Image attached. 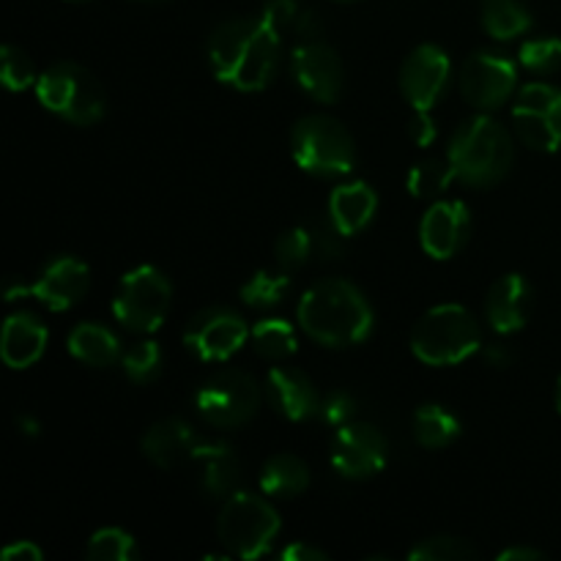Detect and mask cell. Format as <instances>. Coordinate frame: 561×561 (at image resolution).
Segmentation results:
<instances>
[{"mask_svg": "<svg viewBox=\"0 0 561 561\" xmlns=\"http://www.w3.org/2000/svg\"><path fill=\"white\" fill-rule=\"evenodd\" d=\"M279 36L263 16H239L214 27L208 64L214 77L236 91H263L279 66Z\"/></svg>", "mask_w": 561, "mask_h": 561, "instance_id": "cell-1", "label": "cell"}, {"mask_svg": "<svg viewBox=\"0 0 561 561\" xmlns=\"http://www.w3.org/2000/svg\"><path fill=\"white\" fill-rule=\"evenodd\" d=\"M299 327L329 348L359 345L373 332V307L348 279L316 283L299 301Z\"/></svg>", "mask_w": 561, "mask_h": 561, "instance_id": "cell-2", "label": "cell"}, {"mask_svg": "<svg viewBox=\"0 0 561 561\" xmlns=\"http://www.w3.org/2000/svg\"><path fill=\"white\" fill-rule=\"evenodd\" d=\"M447 159L463 184L493 186L513 168V137L493 115L480 113L455 129Z\"/></svg>", "mask_w": 561, "mask_h": 561, "instance_id": "cell-3", "label": "cell"}, {"mask_svg": "<svg viewBox=\"0 0 561 561\" xmlns=\"http://www.w3.org/2000/svg\"><path fill=\"white\" fill-rule=\"evenodd\" d=\"M480 348V323L460 305L433 307L416 321L411 334V351L431 367L460 365Z\"/></svg>", "mask_w": 561, "mask_h": 561, "instance_id": "cell-4", "label": "cell"}, {"mask_svg": "<svg viewBox=\"0 0 561 561\" xmlns=\"http://www.w3.org/2000/svg\"><path fill=\"white\" fill-rule=\"evenodd\" d=\"M36 96L49 113L77 126L96 124L107 113V93L102 82L80 64L69 60L49 66L44 75H38Z\"/></svg>", "mask_w": 561, "mask_h": 561, "instance_id": "cell-5", "label": "cell"}, {"mask_svg": "<svg viewBox=\"0 0 561 561\" xmlns=\"http://www.w3.org/2000/svg\"><path fill=\"white\" fill-rule=\"evenodd\" d=\"M290 151L296 164L312 175L340 179L356 164V146L351 131L329 115H307L290 131Z\"/></svg>", "mask_w": 561, "mask_h": 561, "instance_id": "cell-6", "label": "cell"}, {"mask_svg": "<svg viewBox=\"0 0 561 561\" xmlns=\"http://www.w3.org/2000/svg\"><path fill=\"white\" fill-rule=\"evenodd\" d=\"M279 531V515L266 499L252 493H230L217 518V535L228 553L257 559L268 551Z\"/></svg>", "mask_w": 561, "mask_h": 561, "instance_id": "cell-7", "label": "cell"}, {"mask_svg": "<svg viewBox=\"0 0 561 561\" xmlns=\"http://www.w3.org/2000/svg\"><path fill=\"white\" fill-rule=\"evenodd\" d=\"M173 285L159 268L137 266L135 272L124 274L113 299V312L131 332H157L168 318Z\"/></svg>", "mask_w": 561, "mask_h": 561, "instance_id": "cell-8", "label": "cell"}, {"mask_svg": "<svg viewBox=\"0 0 561 561\" xmlns=\"http://www.w3.org/2000/svg\"><path fill=\"white\" fill-rule=\"evenodd\" d=\"M195 409L208 425L239 427L261 409V383L244 370H219L197 389Z\"/></svg>", "mask_w": 561, "mask_h": 561, "instance_id": "cell-9", "label": "cell"}, {"mask_svg": "<svg viewBox=\"0 0 561 561\" xmlns=\"http://www.w3.org/2000/svg\"><path fill=\"white\" fill-rule=\"evenodd\" d=\"M515 131L535 151H561V88L529 82L513 104Z\"/></svg>", "mask_w": 561, "mask_h": 561, "instance_id": "cell-10", "label": "cell"}, {"mask_svg": "<svg viewBox=\"0 0 561 561\" xmlns=\"http://www.w3.org/2000/svg\"><path fill=\"white\" fill-rule=\"evenodd\" d=\"M518 85V66L502 53H474L460 69V93L480 113L510 102Z\"/></svg>", "mask_w": 561, "mask_h": 561, "instance_id": "cell-11", "label": "cell"}, {"mask_svg": "<svg viewBox=\"0 0 561 561\" xmlns=\"http://www.w3.org/2000/svg\"><path fill=\"white\" fill-rule=\"evenodd\" d=\"M250 329L230 307H208L197 312L184 329V345L203 362H225L241 351Z\"/></svg>", "mask_w": 561, "mask_h": 561, "instance_id": "cell-12", "label": "cell"}, {"mask_svg": "<svg viewBox=\"0 0 561 561\" xmlns=\"http://www.w3.org/2000/svg\"><path fill=\"white\" fill-rule=\"evenodd\" d=\"M332 466L345 480H367L387 466V438L367 422H345L332 436Z\"/></svg>", "mask_w": 561, "mask_h": 561, "instance_id": "cell-13", "label": "cell"}, {"mask_svg": "<svg viewBox=\"0 0 561 561\" xmlns=\"http://www.w3.org/2000/svg\"><path fill=\"white\" fill-rule=\"evenodd\" d=\"M290 66H294L296 82L307 96L323 104L337 102L340 91H343V60L332 44H327L323 38L296 42Z\"/></svg>", "mask_w": 561, "mask_h": 561, "instance_id": "cell-14", "label": "cell"}, {"mask_svg": "<svg viewBox=\"0 0 561 561\" xmlns=\"http://www.w3.org/2000/svg\"><path fill=\"white\" fill-rule=\"evenodd\" d=\"M453 77V60L436 44H420L400 69V91L414 110H433Z\"/></svg>", "mask_w": 561, "mask_h": 561, "instance_id": "cell-15", "label": "cell"}, {"mask_svg": "<svg viewBox=\"0 0 561 561\" xmlns=\"http://www.w3.org/2000/svg\"><path fill=\"white\" fill-rule=\"evenodd\" d=\"M471 233V214L460 201H438L425 211L420 225V241L436 261L458 255Z\"/></svg>", "mask_w": 561, "mask_h": 561, "instance_id": "cell-16", "label": "cell"}, {"mask_svg": "<svg viewBox=\"0 0 561 561\" xmlns=\"http://www.w3.org/2000/svg\"><path fill=\"white\" fill-rule=\"evenodd\" d=\"M88 285H91V272L85 263L71 255H55L44 263L36 283L31 285V294L53 312H64L85 296Z\"/></svg>", "mask_w": 561, "mask_h": 561, "instance_id": "cell-17", "label": "cell"}, {"mask_svg": "<svg viewBox=\"0 0 561 561\" xmlns=\"http://www.w3.org/2000/svg\"><path fill=\"white\" fill-rule=\"evenodd\" d=\"M266 398L277 414L290 422H305L312 416H321V394L310 376L296 367L279 365L268 370L266 378Z\"/></svg>", "mask_w": 561, "mask_h": 561, "instance_id": "cell-18", "label": "cell"}, {"mask_svg": "<svg viewBox=\"0 0 561 561\" xmlns=\"http://www.w3.org/2000/svg\"><path fill=\"white\" fill-rule=\"evenodd\" d=\"M535 305V290L524 274H504L491 285L485 299V316L493 332L513 334L526 327Z\"/></svg>", "mask_w": 561, "mask_h": 561, "instance_id": "cell-19", "label": "cell"}, {"mask_svg": "<svg viewBox=\"0 0 561 561\" xmlns=\"http://www.w3.org/2000/svg\"><path fill=\"white\" fill-rule=\"evenodd\" d=\"M197 444H201V436L192 431L190 422L170 416V420L148 427L146 436H142V453L159 469H175L184 460L195 458Z\"/></svg>", "mask_w": 561, "mask_h": 561, "instance_id": "cell-20", "label": "cell"}, {"mask_svg": "<svg viewBox=\"0 0 561 561\" xmlns=\"http://www.w3.org/2000/svg\"><path fill=\"white\" fill-rule=\"evenodd\" d=\"M47 337V327L33 312H16L3 323L0 356L11 370H25L42 359Z\"/></svg>", "mask_w": 561, "mask_h": 561, "instance_id": "cell-21", "label": "cell"}, {"mask_svg": "<svg viewBox=\"0 0 561 561\" xmlns=\"http://www.w3.org/2000/svg\"><path fill=\"white\" fill-rule=\"evenodd\" d=\"M378 208V195L365 181H351L337 186L329 197V217L343 236H356L373 222Z\"/></svg>", "mask_w": 561, "mask_h": 561, "instance_id": "cell-22", "label": "cell"}, {"mask_svg": "<svg viewBox=\"0 0 561 561\" xmlns=\"http://www.w3.org/2000/svg\"><path fill=\"white\" fill-rule=\"evenodd\" d=\"M203 463V488H206L211 496L228 499L230 493H236L239 485V458H236L233 449L222 442H206L201 438L195 449V458Z\"/></svg>", "mask_w": 561, "mask_h": 561, "instance_id": "cell-23", "label": "cell"}, {"mask_svg": "<svg viewBox=\"0 0 561 561\" xmlns=\"http://www.w3.org/2000/svg\"><path fill=\"white\" fill-rule=\"evenodd\" d=\"M310 485V469L301 458L290 453H279L263 463L261 488L266 496L274 499H294L307 491Z\"/></svg>", "mask_w": 561, "mask_h": 561, "instance_id": "cell-24", "label": "cell"}, {"mask_svg": "<svg viewBox=\"0 0 561 561\" xmlns=\"http://www.w3.org/2000/svg\"><path fill=\"white\" fill-rule=\"evenodd\" d=\"M69 351L75 359L91 367H110L121 359V343L102 323H80L69 334Z\"/></svg>", "mask_w": 561, "mask_h": 561, "instance_id": "cell-25", "label": "cell"}, {"mask_svg": "<svg viewBox=\"0 0 561 561\" xmlns=\"http://www.w3.org/2000/svg\"><path fill=\"white\" fill-rule=\"evenodd\" d=\"M414 438L425 449H444L460 438V420L436 403L422 405L414 414Z\"/></svg>", "mask_w": 561, "mask_h": 561, "instance_id": "cell-26", "label": "cell"}, {"mask_svg": "<svg viewBox=\"0 0 561 561\" xmlns=\"http://www.w3.org/2000/svg\"><path fill=\"white\" fill-rule=\"evenodd\" d=\"M482 25L493 38L524 36L531 27V14L524 0H482Z\"/></svg>", "mask_w": 561, "mask_h": 561, "instance_id": "cell-27", "label": "cell"}, {"mask_svg": "<svg viewBox=\"0 0 561 561\" xmlns=\"http://www.w3.org/2000/svg\"><path fill=\"white\" fill-rule=\"evenodd\" d=\"M250 337L257 354L268 362L290 359L296 354V348H299L296 329L285 318H263V321H257L252 327Z\"/></svg>", "mask_w": 561, "mask_h": 561, "instance_id": "cell-28", "label": "cell"}, {"mask_svg": "<svg viewBox=\"0 0 561 561\" xmlns=\"http://www.w3.org/2000/svg\"><path fill=\"white\" fill-rule=\"evenodd\" d=\"M290 272L277 266V272H255L244 285H241V301L255 310H266V307H274L283 301V296L288 294L290 288Z\"/></svg>", "mask_w": 561, "mask_h": 561, "instance_id": "cell-29", "label": "cell"}, {"mask_svg": "<svg viewBox=\"0 0 561 561\" xmlns=\"http://www.w3.org/2000/svg\"><path fill=\"white\" fill-rule=\"evenodd\" d=\"M455 179H458V175H455L453 162H449L447 157L444 159L436 157V159H425V162L414 164L405 186H409V192L414 197H436L442 195Z\"/></svg>", "mask_w": 561, "mask_h": 561, "instance_id": "cell-30", "label": "cell"}, {"mask_svg": "<svg viewBox=\"0 0 561 561\" xmlns=\"http://www.w3.org/2000/svg\"><path fill=\"white\" fill-rule=\"evenodd\" d=\"M85 557L91 561H137L140 551H137V542L129 531L118 529V526H107V529H99L91 537Z\"/></svg>", "mask_w": 561, "mask_h": 561, "instance_id": "cell-31", "label": "cell"}, {"mask_svg": "<svg viewBox=\"0 0 561 561\" xmlns=\"http://www.w3.org/2000/svg\"><path fill=\"white\" fill-rule=\"evenodd\" d=\"M121 365H124V373L137 383H148L159 376L162 370V348H159L153 340H140L131 348L124 351L121 356Z\"/></svg>", "mask_w": 561, "mask_h": 561, "instance_id": "cell-32", "label": "cell"}, {"mask_svg": "<svg viewBox=\"0 0 561 561\" xmlns=\"http://www.w3.org/2000/svg\"><path fill=\"white\" fill-rule=\"evenodd\" d=\"M274 257H277V266L285 268V272H296V268L316 261V257H312V239L307 225L285 230L277 239V244H274Z\"/></svg>", "mask_w": 561, "mask_h": 561, "instance_id": "cell-33", "label": "cell"}, {"mask_svg": "<svg viewBox=\"0 0 561 561\" xmlns=\"http://www.w3.org/2000/svg\"><path fill=\"white\" fill-rule=\"evenodd\" d=\"M477 551L474 546H469L460 537H427L420 546H414L409 551L411 561H469L474 559Z\"/></svg>", "mask_w": 561, "mask_h": 561, "instance_id": "cell-34", "label": "cell"}, {"mask_svg": "<svg viewBox=\"0 0 561 561\" xmlns=\"http://www.w3.org/2000/svg\"><path fill=\"white\" fill-rule=\"evenodd\" d=\"M520 66L529 69L531 75H553L561 69V38L540 36L529 38L520 47Z\"/></svg>", "mask_w": 561, "mask_h": 561, "instance_id": "cell-35", "label": "cell"}, {"mask_svg": "<svg viewBox=\"0 0 561 561\" xmlns=\"http://www.w3.org/2000/svg\"><path fill=\"white\" fill-rule=\"evenodd\" d=\"M0 71H3V82L9 91H25V88L36 85L38 80L33 60L14 44L0 47Z\"/></svg>", "mask_w": 561, "mask_h": 561, "instance_id": "cell-36", "label": "cell"}, {"mask_svg": "<svg viewBox=\"0 0 561 561\" xmlns=\"http://www.w3.org/2000/svg\"><path fill=\"white\" fill-rule=\"evenodd\" d=\"M305 225L310 230L316 261H334V257L343 255V233L332 222V217H312Z\"/></svg>", "mask_w": 561, "mask_h": 561, "instance_id": "cell-37", "label": "cell"}, {"mask_svg": "<svg viewBox=\"0 0 561 561\" xmlns=\"http://www.w3.org/2000/svg\"><path fill=\"white\" fill-rule=\"evenodd\" d=\"M354 414L356 398L351 392H345V389H334V392H329L327 398H323L321 420L329 422V425L340 427L345 425V422H354Z\"/></svg>", "mask_w": 561, "mask_h": 561, "instance_id": "cell-38", "label": "cell"}, {"mask_svg": "<svg viewBox=\"0 0 561 561\" xmlns=\"http://www.w3.org/2000/svg\"><path fill=\"white\" fill-rule=\"evenodd\" d=\"M261 16L283 36V31L294 27L296 16H299V3L296 0H268Z\"/></svg>", "mask_w": 561, "mask_h": 561, "instance_id": "cell-39", "label": "cell"}, {"mask_svg": "<svg viewBox=\"0 0 561 561\" xmlns=\"http://www.w3.org/2000/svg\"><path fill=\"white\" fill-rule=\"evenodd\" d=\"M409 135L416 146H431L438 135L436 121L431 118V110H414V118L409 121Z\"/></svg>", "mask_w": 561, "mask_h": 561, "instance_id": "cell-40", "label": "cell"}, {"mask_svg": "<svg viewBox=\"0 0 561 561\" xmlns=\"http://www.w3.org/2000/svg\"><path fill=\"white\" fill-rule=\"evenodd\" d=\"M294 42H312V38H323V20L312 9L299 11L294 22Z\"/></svg>", "mask_w": 561, "mask_h": 561, "instance_id": "cell-41", "label": "cell"}, {"mask_svg": "<svg viewBox=\"0 0 561 561\" xmlns=\"http://www.w3.org/2000/svg\"><path fill=\"white\" fill-rule=\"evenodd\" d=\"M42 559H44L42 548L31 540L14 542V546H9L3 551V561H42Z\"/></svg>", "mask_w": 561, "mask_h": 561, "instance_id": "cell-42", "label": "cell"}, {"mask_svg": "<svg viewBox=\"0 0 561 561\" xmlns=\"http://www.w3.org/2000/svg\"><path fill=\"white\" fill-rule=\"evenodd\" d=\"M285 561H327L329 557L321 551V548H312L307 542H294L283 551Z\"/></svg>", "mask_w": 561, "mask_h": 561, "instance_id": "cell-43", "label": "cell"}, {"mask_svg": "<svg viewBox=\"0 0 561 561\" xmlns=\"http://www.w3.org/2000/svg\"><path fill=\"white\" fill-rule=\"evenodd\" d=\"M496 559L499 561H537V559H542V551H537V548L515 546V548H507V551L499 553Z\"/></svg>", "mask_w": 561, "mask_h": 561, "instance_id": "cell-44", "label": "cell"}, {"mask_svg": "<svg viewBox=\"0 0 561 561\" xmlns=\"http://www.w3.org/2000/svg\"><path fill=\"white\" fill-rule=\"evenodd\" d=\"M31 294V285L22 283L20 277H9V283H5V301H14L20 299V296H27Z\"/></svg>", "mask_w": 561, "mask_h": 561, "instance_id": "cell-45", "label": "cell"}, {"mask_svg": "<svg viewBox=\"0 0 561 561\" xmlns=\"http://www.w3.org/2000/svg\"><path fill=\"white\" fill-rule=\"evenodd\" d=\"M485 356L493 367H507V362H510V354L502 348V345H493V348H488Z\"/></svg>", "mask_w": 561, "mask_h": 561, "instance_id": "cell-46", "label": "cell"}, {"mask_svg": "<svg viewBox=\"0 0 561 561\" xmlns=\"http://www.w3.org/2000/svg\"><path fill=\"white\" fill-rule=\"evenodd\" d=\"M16 427H20V433H25V436H38V431H42V425L27 414L16 416Z\"/></svg>", "mask_w": 561, "mask_h": 561, "instance_id": "cell-47", "label": "cell"}, {"mask_svg": "<svg viewBox=\"0 0 561 561\" xmlns=\"http://www.w3.org/2000/svg\"><path fill=\"white\" fill-rule=\"evenodd\" d=\"M557 409H559V414H561V378H559V387H557Z\"/></svg>", "mask_w": 561, "mask_h": 561, "instance_id": "cell-48", "label": "cell"}, {"mask_svg": "<svg viewBox=\"0 0 561 561\" xmlns=\"http://www.w3.org/2000/svg\"><path fill=\"white\" fill-rule=\"evenodd\" d=\"M137 3H162V0H137Z\"/></svg>", "mask_w": 561, "mask_h": 561, "instance_id": "cell-49", "label": "cell"}, {"mask_svg": "<svg viewBox=\"0 0 561 561\" xmlns=\"http://www.w3.org/2000/svg\"><path fill=\"white\" fill-rule=\"evenodd\" d=\"M337 3H359V0H337Z\"/></svg>", "mask_w": 561, "mask_h": 561, "instance_id": "cell-50", "label": "cell"}, {"mask_svg": "<svg viewBox=\"0 0 561 561\" xmlns=\"http://www.w3.org/2000/svg\"><path fill=\"white\" fill-rule=\"evenodd\" d=\"M75 3H82V0H75Z\"/></svg>", "mask_w": 561, "mask_h": 561, "instance_id": "cell-51", "label": "cell"}]
</instances>
